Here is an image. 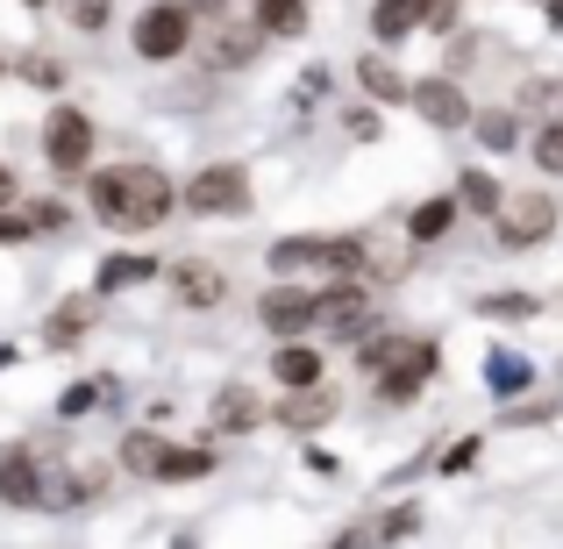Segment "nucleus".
<instances>
[{
    "label": "nucleus",
    "mask_w": 563,
    "mask_h": 549,
    "mask_svg": "<svg viewBox=\"0 0 563 549\" xmlns=\"http://www.w3.org/2000/svg\"><path fill=\"white\" fill-rule=\"evenodd\" d=\"M86 200H93V221H108V229H122V235H143L172 215L179 193H172V179L157 165H108V172H93Z\"/></svg>",
    "instance_id": "f257e3e1"
},
{
    "label": "nucleus",
    "mask_w": 563,
    "mask_h": 549,
    "mask_svg": "<svg viewBox=\"0 0 563 549\" xmlns=\"http://www.w3.org/2000/svg\"><path fill=\"white\" fill-rule=\"evenodd\" d=\"M372 264V243L364 235H286L272 243V272H335V278H357Z\"/></svg>",
    "instance_id": "f03ea898"
},
{
    "label": "nucleus",
    "mask_w": 563,
    "mask_h": 549,
    "mask_svg": "<svg viewBox=\"0 0 563 549\" xmlns=\"http://www.w3.org/2000/svg\"><path fill=\"white\" fill-rule=\"evenodd\" d=\"M179 207H186V215H200V221L250 215V172H243V165H200V172L179 186Z\"/></svg>",
    "instance_id": "7ed1b4c3"
},
{
    "label": "nucleus",
    "mask_w": 563,
    "mask_h": 549,
    "mask_svg": "<svg viewBox=\"0 0 563 549\" xmlns=\"http://www.w3.org/2000/svg\"><path fill=\"white\" fill-rule=\"evenodd\" d=\"M129 43H136L143 65H172V57L192 51V8L186 0H151V8L136 14V29H129Z\"/></svg>",
    "instance_id": "20e7f679"
},
{
    "label": "nucleus",
    "mask_w": 563,
    "mask_h": 549,
    "mask_svg": "<svg viewBox=\"0 0 563 549\" xmlns=\"http://www.w3.org/2000/svg\"><path fill=\"white\" fill-rule=\"evenodd\" d=\"M86 157H93V122H86L71 100H57V108L43 114V165H51L57 179H79Z\"/></svg>",
    "instance_id": "39448f33"
},
{
    "label": "nucleus",
    "mask_w": 563,
    "mask_h": 549,
    "mask_svg": "<svg viewBox=\"0 0 563 549\" xmlns=\"http://www.w3.org/2000/svg\"><path fill=\"white\" fill-rule=\"evenodd\" d=\"M435 364H442V358H435V343H407L393 364H378V371H372V393L385 399V407H407V399H421V385L435 378Z\"/></svg>",
    "instance_id": "423d86ee"
},
{
    "label": "nucleus",
    "mask_w": 563,
    "mask_h": 549,
    "mask_svg": "<svg viewBox=\"0 0 563 549\" xmlns=\"http://www.w3.org/2000/svg\"><path fill=\"white\" fill-rule=\"evenodd\" d=\"M314 321H321L329 336H343V343H357V336L378 329V321H372V300H364L357 278H335L329 293H314Z\"/></svg>",
    "instance_id": "0eeeda50"
},
{
    "label": "nucleus",
    "mask_w": 563,
    "mask_h": 549,
    "mask_svg": "<svg viewBox=\"0 0 563 549\" xmlns=\"http://www.w3.org/2000/svg\"><path fill=\"white\" fill-rule=\"evenodd\" d=\"M407 108L421 114L428 129H471V100H464V86H456V72H435V79H413Z\"/></svg>",
    "instance_id": "6e6552de"
},
{
    "label": "nucleus",
    "mask_w": 563,
    "mask_h": 549,
    "mask_svg": "<svg viewBox=\"0 0 563 549\" xmlns=\"http://www.w3.org/2000/svg\"><path fill=\"white\" fill-rule=\"evenodd\" d=\"M493 229H499V250H536L542 235L556 229V207L542 200V193H521V200H507L493 215Z\"/></svg>",
    "instance_id": "1a4fd4ad"
},
{
    "label": "nucleus",
    "mask_w": 563,
    "mask_h": 549,
    "mask_svg": "<svg viewBox=\"0 0 563 549\" xmlns=\"http://www.w3.org/2000/svg\"><path fill=\"white\" fill-rule=\"evenodd\" d=\"M335 407H343V393L335 385H286V399H278V428H292V436H307V428L335 421Z\"/></svg>",
    "instance_id": "9d476101"
},
{
    "label": "nucleus",
    "mask_w": 563,
    "mask_h": 549,
    "mask_svg": "<svg viewBox=\"0 0 563 549\" xmlns=\"http://www.w3.org/2000/svg\"><path fill=\"white\" fill-rule=\"evenodd\" d=\"M257 321L278 336V343H286V336L314 329V293H307V286H272V293L257 300Z\"/></svg>",
    "instance_id": "9b49d317"
},
{
    "label": "nucleus",
    "mask_w": 563,
    "mask_h": 549,
    "mask_svg": "<svg viewBox=\"0 0 563 549\" xmlns=\"http://www.w3.org/2000/svg\"><path fill=\"white\" fill-rule=\"evenodd\" d=\"M165 278H172V300H179V307H221V300H229V278H221L207 257L165 264Z\"/></svg>",
    "instance_id": "f8f14e48"
},
{
    "label": "nucleus",
    "mask_w": 563,
    "mask_h": 549,
    "mask_svg": "<svg viewBox=\"0 0 563 549\" xmlns=\"http://www.w3.org/2000/svg\"><path fill=\"white\" fill-rule=\"evenodd\" d=\"M0 499L8 507H43V471H36V457L14 442V450H0Z\"/></svg>",
    "instance_id": "ddd939ff"
},
{
    "label": "nucleus",
    "mask_w": 563,
    "mask_h": 549,
    "mask_svg": "<svg viewBox=\"0 0 563 549\" xmlns=\"http://www.w3.org/2000/svg\"><path fill=\"white\" fill-rule=\"evenodd\" d=\"M172 450H179V442H165L157 428H136V436H122V471L129 479H165Z\"/></svg>",
    "instance_id": "4468645a"
},
{
    "label": "nucleus",
    "mask_w": 563,
    "mask_h": 549,
    "mask_svg": "<svg viewBox=\"0 0 563 549\" xmlns=\"http://www.w3.org/2000/svg\"><path fill=\"white\" fill-rule=\"evenodd\" d=\"M456 215H464V200L456 193H435V200H421L407 215V243H442V235L456 229Z\"/></svg>",
    "instance_id": "2eb2a0df"
},
{
    "label": "nucleus",
    "mask_w": 563,
    "mask_h": 549,
    "mask_svg": "<svg viewBox=\"0 0 563 549\" xmlns=\"http://www.w3.org/2000/svg\"><path fill=\"white\" fill-rule=\"evenodd\" d=\"M165 264L157 257H136V250H114V257H100L93 272V293H122V286H143V278H157Z\"/></svg>",
    "instance_id": "dca6fc26"
},
{
    "label": "nucleus",
    "mask_w": 563,
    "mask_h": 549,
    "mask_svg": "<svg viewBox=\"0 0 563 549\" xmlns=\"http://www.w3.org/2000/svg\"><path fill=\"white\" fill-rule=\"evenodd\" d=\"M421 22H428V0H378L372 8V36L378 43H407Z\"/></svg>",
    "instance_id": "f3484780"
},
{
    "label": "nucleus",
    "mask_w": 563,
    "mask_h": 549,
    "mask_svg": "<svg viewBox=\"0 0 563 549\" xmlns=\"http://www.w3.org/2000/svg\"><path fill=\"white\" fill-rule=\"evenodd\" d=\"M257 421H264V407L243 393V385H229V393L214 399V442H221V436H250Z\"/></svg>",
    "instance_id": "a211bd4d"
},
{
    "label": "nucleus",
    "mask_w": 563,
    "mask_h": 549,
    "mask_svg": "<svg viewBox=\"0 0 563 549\" xmlns=\"http://www.w3.org/2000/svg\"><path fill=\"white\" fill-rule=\"evenodd\" d=\"M485 385H493L499 399H521L528 385H536V364L514 358V350H493V358H485Z\"/></svg>",
    "instance_id": "6ab92c4d"
},
{
    "label": "nucleus",
    "mask_w": 563,
    "mask_h": 549,
    "mask_svg": "<svg viewBox=\"0 0 563 549\" xmlns=\"http://www.w3.org/2000/svg\"><path fill=\"white\" fill-rule=\"evenodd\" d=\"M272 378L278 385H314L321 378V358L300 343V336H286V343H278V358H272Z\"/></svg>",
    "instance_id": "aec40b11"
},
{
    "label": "nucleus",
    "mask_w": 563,
    "mask_h": 549,
    "mask_svg": "<svg viewBox=\"0 0 563 549\" xmlns=\"http://www.w3.org/2000/svg\"><path fill=\"white\" fill-rule=\"evenodd\" d=\"M357 86H364L372 100H385V108H407V94H413V86L399 79V72L385 65V57H364V65H357Z\"/></svg>",
    "instance_id": "412c9836"
},
{
    "label": "nucleus",
    "mask_w": 563,
    "mask_h": 549,
    "mask_svg": "<svg viewBox=\"0 0 563 549\" xmlns=\"http://www.w3.org/2000/svg\"><path fill=\"white\" fill-rule=\"evenodd\" d=\"M456 200H464V215H485V221H493L499 207H507V193H499L493 172H464V179H456Z\"/></svg>",
    "instance_id": "4be33fe9"
},
{
    "label": "nucleus",
    "mask_w": 563,
    "mask_h": 549,
    "mask_svg": "<svg viewBox=\"0 0 563 549\" xmlns=\"http://www.w3.org/2000/svg\"><path fill=\"white\" fill-rule=\"evenodd\" d=\"M307 0H257V36H300Z\"/></svg>",
    "instance_id": "5701e85b"
},
{
    "label": "nucleus",
    "mask_w": 563,
    "mask_h": 549,
    "mask_svg": "<svg viewBox=\"0 0 563 549\" xmlns=\"http://www.w3.org/2000/svg\"><path fill=\"white\" fill-rule=\"evenodd\" d=\"M471 129H478L485 151H514V136H521V114H514V108H485V114H471Z\"/></svg>",
    "instance_id": "b1692460"
},
{
    "label": "nucleus",
    "mask_w": 563,
    "mask_h": 549,
    "mask_svg": "<svg viewBox=\"0 0 563 549\" xmlns=\"http://www.w3.org/2000/svg\"><path fill=\"white\" fill-rule=\"evenodd\" d=\"M86 315H93V300H65V307L51 315V343H57V350H71V343L86 336Z\"/></svg>",
    "instance_id": "393cba45"
},
{
    "label": "nucleus",
    "mask_w": 563,
    "mask_h": 549,
    "mask_svg": "<svg viewBox=\"0 0 563 549\" xmlns=\"http://www.w3.org/2000/svg\"><path fill=\"white\" fill-rule=\"evenodd\" d=\"M536 293H493V300H478V315H493V321H528L536 315Z\"/></svg>",
    "instance_id": "a878e982"
},
{
    "label": "nucleus",
    "mask_w": 563,
    "mask_h": 549,
    "mask_svg": "<svg viewBox=\"0 0 563 549\" xmlns=\"http://www.w3.org/2000/svg\"><path fill=\"white\" fill-rule=\"evenodd\" d=\"M399 350H407V336H357V364L364 371H378V364H393Z\"/></svg>",
    "instance_id": "bb28decb"
},
{
    "label": "nucleus",
    "mask_w": 563,
    "mask_h": 549,
    "mask_svg": "<svg viewBox=\"0 0 563 549\" xmlns=\"http://www.w3.org/2000/svg\"><path fill=\"white\" fill-rule=\"evenodd\" d=\"M207 471H214V450H172L165 485H179V479H207Z\"/></svg>",
    "instance_id": "cd10ccee"
},
{
    "label": "nucleus",
    "mask_w": 563,
    "mask_h": 549,
    "mask_svg": "<svg viewBox=\"0 0 563 549\" xmlns=\"http://www.w3.org/2000/svg\"><path fill=\"white\" fill-rule=\"evenodd\" d=\"M57 8H65V22H71V29H108L114 0H57Z\"/></svg>",
    "instance_id": "c85d7f7f"
},
{
    "label": "nucleus",
    "mask_w": 563,
    "mask_h": 549,
    "mask_svg": "<svg viewBox=\"0 0 563 549\" xmlns=\"http://www.w3.org/2000/svg\"><path fill=\"white\" fill-rule=\"evenodd\" d=\"M536 165L550 172V179H563V122H550V129L536 136Z\"/></svg>",
    "instance_id": "c756f323"
},
{
    "label": "nucleus",
    "mask_w": 563,
    "mask_h": 549,
    "mask_svg": "<svg viewBox=\"0 0 563 549\" xmlns=\"http://www.w3.org/2000/svg\"><path fill=\"white\" fill-rule=\"evenodd\" d=\"M435 464L450 471V479H456V471H471V464H478V436H464V442H456V450H442Z\"/></svg>",
    "instance_id": "7c9ffc66"
},
{
    "label": "nucleus",
    "mask_w": 563,
    "mask_h": 549,
    "mask_svg": "<svg viewBox=\"0 0 563 549\" xmlns=\"http://www.w3.org/2000/svg\"><path fill=\"white\" fill-rule=\"evenodd\" d=\"M29 229H36V235L65 229V207H57V200H36V207H29Z\"/></svg>",
    "instance_id": "2f4dec72"
},
{
    "label": "nucleus",
    "mask_w": 563,
    "mask_h": 549,
    "mask_svg": "<svg viewBox=\"0 0 563 549\" xmlns=\"http://www.w3.org/2000/svg\"><path fill=\"white\" fill-rule=\"evenodd\" d=\"M413 528H421V514H413V507H393V514L372 528V536H413Z\"/></svg>",
    "instance_id": "473e14b6"
},
{
    "label": "nucleus",
    "mask_w": 563,
    "mask_h": 549,
    "mask_svg": "<svg viewBox=\"0 0 563 549\" xmlns=\"http://www.w3.org/2000/svg\"><path fill=\"white\" fill-rule=\"evenodd\" d=\"M22 72H29V79H36V86H57V79H65V72H57V65H51V57H29V65H22Z\"/></svg>",
    "instance_id": "72a5a7b5"
},
{
    "label": "nucleus",
    "mask_w": 563,
    "mask_h": 549,
    "mask_svg": "<svg viewBox=\"0 0 563 549\" xmlns=\"http://www.w3.org/2000/svg\"><path fill=\"white\" fill-rule=\"evenodd\" d=\"M350 136L372 143V136H378V114H372V108H357V114H350Z\"/></svg>",
    "instance_id": "f704fd0d"
},
{
    "label": "nucleus",
    "mask_w": 563,
    "mask_h": 549,
    "mask_svg": "<svg viewBox=\"0 0 563 549\" xmlns=\"http://www.w3.org/2000/svg\"><path fill=\"white\" fill-rule=\"evenodd\" d=\"M22 235H36V229H29V221H14V215L0 221V243H22Z\"/></svg>",
    "instance_id": "c9c22d12"
},
{
    "label": "nucleus",
    "mask_w": 563,
    "mask_h": 549,
    "mask_svg": "<svg viewBox=\"0 0 563 549\" xmlns=\"http://www.w3.org/2000/svg\"><path fill=\"white\" fill-rule=\"evenodd\" d=\"M8 200H14V172L0 165V215H8Z\"/></svg>",
    "instance_id": "e433bc0d"
},
{
    "label": "nucleus",
    "mask_w": 563,
    "mask_h": 549,
    "mask_svg": "<svg viewBox=\"0 0 563 549\" xmlns=\"http://www.w3.org/2000/svg\"><path fill=\"white\" fill-rule=\"evenodd\" d=\"M22 8H43V0H22Z\"/></svg>",
    "instance_id": "4c0bfd02"
},
{
    "label": "nucleus",
    "mask_w": 563,
    "mask_h": 549,
    "mask_svg": "<svg viewBox=\"0 0 563 549\" xmlns=\"http://www.w3.org/2000/svg\"><path fill=\"white\" fill-rule=\"evenodd\" d=\"M0 72H8V57H0Z\"/></svg>",
    "instance_id": "58836bf2"
}]
</instances>
